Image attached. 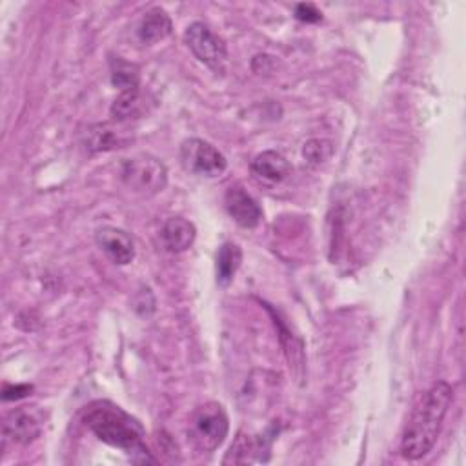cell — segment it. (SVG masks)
<instances>
[{"instance_id": "obj_5", "label": "cell", "mask_w": 466, "mask_h": 466, "mask_svg": "<svg viewBox=\"0 0 466 466\" xmlns=\"http://www.w3.org/2000/svg\"><path fill=\"white\" fill-rule=\"evenodd\" d=\"M189 51L215 73H222L228 64V49L224 40L215 35L204 22H193L184 33Z\"/></svg>"}, {"instance_id": "obj_3", "label": "cell", "mask_w": 466, "mask_h": 466, "mask_svg": "<svg viewBox=\"0 0 466 466\" xmlns=\"http://www.w3.org/2000/svg\"><path fill=\"white\" fill-rule=\"evenodd\" d=\"M229 420L218 402H206L193 410L189 417L187 439L198 451H215L228 437Z\"/></svg>"}, {"instance_id": "obj_13", "label": "cell", "mask_w": 466, "mask_h": 466, "mask_svg": "<svg viewBox=\"0 0 466 466\" xmlns=\"http://www.w3.org/2000/svg\"><path fill=\"white\" fill-rule=\"evenodd\" d=\"M171 29L173 24L169 15L160 7H153L142 16L137 33L144 44H155L158 40H164L171 33Z\"/></svg>"}, {"instance_id": "obj_12", "label": "cell", "mask_w": 466, "mask_h": 466, "mask_svg": "<svg viewBox=\"0 0 466 466\" xmlns=\"http://www.w3.org/2000/svg\"><path fill=\"white\" fill-rule=\"evenodd\" d=\"M197 229L193 222L182 218V217H171L164 222L160 229L162 244L171 253H182L195 242Z\"/></svg>"}, {"instance_id": "obj_11", "label": "cell", "mask_w": 466, "mask_h": 466, "mask_svg": "<svg viewBox=\"0 0 466 466\" xmlns=\"http://www.w3.org/2000/svg\"><path fill=\"white\" fill-rule=\"evenodd\" d=\"M251 173L266 184H279L291 175V164L277 151H262L251 160Z\"/></svg>"}, {"instance_id": "obj_20", "label": "cell", "mask_w": 466, "mask_h": 466, "mask_svg": "<svg viewBox=\"0 0 466 466\" xmlns=\"http://www.w3.org/2000/svg\"><path fill=\"white\" fill-rule=\"evenodd\" d=\"M33 391L31 384H5L2 391L4 400H18L27 397Z\"/></svg>"}, {"instance_id": "obj_6", "label": "cell", "mask_w": 466, "mask_h": 466, "mask_svg": "<svg viewBox=\"0 0 466 466\" xmlns=\"http://www.w3.org/2000/svg\"><path fill=\"white\" fill-rule=\"evenodd\" d=\"M180 162L187 173L215 178L228 167L226 157L202 138H187L180 146Z\"/></svg>"}, {"instance_id": "obj_18", "label": "cell", "mask_w": 466, "mask_h": 466, "mask_svg": "<svg viewBox=\"0 0 466 466\" xmlns=\"http://www.w3.org/2000/svg\"><path fill=\"white\" fill-rule=\"evenodd\" d=\"M333 153V146L329 140L324 138H311L304 144L302 155L309 164H320L326 162Z\"/></svg>"}, {"instance_id": "obj_2", "label": "cell", "mask_w": 466, "mask_h": 466, "mask_svg": "<svg viewBox=\"0 0 466 466\" xmlns=\"http://www.w3.org/2000/svg\"><path fill=\"white\" fill-rule=\"evenodd\" d=\"M84 424L102 442L126 451L133 462H157L146 446V431L142 424L120 406L109 400H95L84 413Z\"/></svg>"}, {"instance_id": "obj_9", "label": "cell", "mask_w": 466, "mask_h": 466, "mask_svg": "<svg viewBox=\"0 0 466 466\" xmlns=\"http://www.w3.org/2000/svg\"><path fill=\"white\" fill-rule=\"evenodd\" d=\"M96 244L98 248L109 257L111 262L118 266H126L135 258V244L133 238L118 228L113 226H104L96 229Z\"/></svg>"}, {"instance_id": "obj_7", "label": "cell", "mask_w": 466, "mask_h": 466, "mask_svg": "<svg viewBox=\"0 0 466 466\" xmlns=\"http://www.w3.org/2000/svg\"><path fill=\"white\" fill-rule=\"evenodd\" d=\"M44 428V411L38 406H20L4 419V441L29 444Z\"/></svg>"}, {"instance_id": "obj_8", "label": "cell", "mask_w": 466, "mask_h": 466, "mask_svg": "<svg viewBox=\"0 0 466 466\" xmlns=\"http://www.w3.org/2000/svg\"><path fill=\"white\" fill-rule=\"evenodd\" d=\"M224 206L228 215L246 229L257 228L262 220V209L258 202L242 186L228 187L224 195Z\"/></svg>"}, {"instance_id": "obj_16", "label": "cell", "mask_w": 466, "mask_h": 466, "mask_svg": "<svg viewBox=\"0 0 466 466\" xmlns=\"http://www.w3.org/2000/svg\"><path fill=\"white\" fill-rule=\"evenodd\" d=\"M111 82L120 91L138 87V69H137V66L116 56L111 62Z\"/></svg>"}, {"instance_id": "obj_15", "label": "cell", "mask_w": 466, "mask_h": 466, "mask_svg": "<svg viewBox=\"0 0 466 466\" xmlns=\"http://www.w3.org/2000/svg\"><path fill=\"white\" fill-rule=\"evenodd\" d=\"M146 111V100L140 93V87L120 91V95L111 104V116L115 120L138 118Z\"/></svg>"}, {"instance_id": "obj_14", "label": "cell", "mask_w": 466, "mask_h": 466, "mask_svg": "<svg viewBox=\"0 0 466 466\" xmlns=\"http://www.w3.org/2000/svg\"><path fill=\"white\" fill-rule=\"evenodd\" d=\"M242 262V249L235 242H224L215 257V275H217V284L226 288L235 273L238 271Z\"/></svg>"}, {"instance_id": "obj_1", "label": "cell", "mask_w": 466, "mask_h": 466, "mask_svg": "<svg viewBox=\"0 0 466 466\" xmlns=\"http://www.w3.org/2000/svg\"><path fill=\"white\" fill-rule=\"evenodd\" d=\"M451 399L453 388L446 380L435 382L419 397L400 437V453L404 459L417 461L433 448Z\"/></svg>"}, {"instance_id": "obj_19", "label": "cell", "mask_w": 466, "mask_h": 466, "mask_svg": "<svg viewBox=\"0 0 466 466\" xmlns=\"http://www.w3.org/2000/svg\"><path fill=\"white\" fill-rule=\"evenodd\" d=\"M295 18L300 22H306V24H315V22L322 20V13L311 4H299L295 7Z\"/></svg>"}, {"instance_id": "obj_4", "label": "cell", "mask_w": 466, "mask_h": 466, "mask_svg": "<svg viewBox=\"0 0 466 466\" xmlns=\"http://www.w3.org/2000/svg\"><path fill=\"white\" fill-rule=\"evenodd\" d=\"M120 177L131 191L146 197L162 191L167 184L166 166L157 157L147 153L126 158L120 167Z\"/></svg>"}, {"instance_id": "obj_17", "label": "cell", "mask_w": 466, "mask_h": 466, "mask_svg": "<svg viewBox=\"0 0 466 466\" xmlns=\"http://www.w3.org/2000/svg\"><path fill=\"white\" fill-rule=\"evenodd\" d=\"M118 144H120V137L109 126H96L89 129L87 147L91 151H107V149L118 147Z\"/></svg>"}, {"instance_id": "obj_10", "label": "cell", "mask_w": 466, "mask_h": 466, "mask_svg": "<svg viewBox=\"0 0 466 466\" xmlns=\"http://www.w3.org/2000/svg\"><path fill=\"white\" fill-rule=\"evenodd\" d=\"M269 441L264 435H249L238 433L233 441L229 451L224 457V464L228 462H264L268 461Z\"/></svg>"}]
</instances>
